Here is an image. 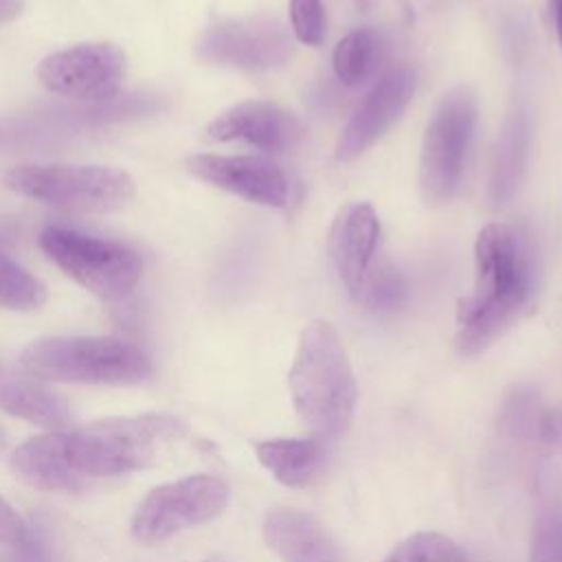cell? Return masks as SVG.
Listing matches in <instances>:
<instances>
[{
	"mask_svg": "<svg viewBox=\"0 0 562 562\" xmlns=\"http://www.w3.org/2000/svg\"><path fill=\"white\" fill-rule=\"evenodd\" d=\"M527 138H529L527 116L522 110H516L507 116L498 145L494 149L492 176H490V195L494 202H505L514 193L520 180L522 162H525Z\"/></svg>",
	"mask_w": 562,
	"mask_h": 562,
	"instance_id": "cell-19",
	"label": "cell"
},
{
	"mask_svg": "<svg viewBox=\"0 0 562 562\" xmlns=\"http://www.w3.org/2000/svg\"><path fill=\"white\" fill-rule=\"evenodd\" d=\"M259 463L285 487H307L325 465V441L318 437L266 439L255 443Z\"/></svg>",
	"mask_w": 562,
	"mask_h": 562,
	"instance_id": "cell-18",
	"label": "cell"
},
{
	"mask_svg": "<svg viewBox=\"0 0 562 562\" xmlns=\"http://www.w3.org/2000/svg\"><path fill=\"white\" fill-rule=\"evenodd\" d=\"M9 463L24 483L44 492H81L88 487V476L68 463L66 432L29 439L13 452Z\"/></svg>",
	"mask_w": 562,
	"mask_h": 562,
	"instance_id": "cell-16",
	"label": "cell"
},
{
	"mask_svg": "<svg viewBox=\"0 0 562 562\" xmlns=\"http://www.w3.org/2000/svg\"><path fill=\"white\" fill-rule=\"evenodd\" d=\"M24 9V0H0V24L15 20Z\"/></svg>",
	"mask_w": 562,
	"mask_h": 562,
	"instance_id": "cell-27",
	"label": "cell"
},
{
	"mask_svg": "<svg viewBox=\"0 0 562 562\" xmlns=\"http://www.w3.org/2000/svg\"><path fill=\"white\" fill-rule=\"evenodd\" d=\"M42 380L81 384H136L149 378L147 353L116 336H55L31 342L20 358Z\"/></svg>",
	"mask_w": 562,
	"mask_h": 562,
	"instance_id": "cell-4",
	"label": "cell"
},
{
	"mask_svg": "<svg viewBox=\"0 0 562 562\" xmlns=\"http://www.w3.org/2000/svg\"><path fill=\"white\" fill-rule=\"evenodd\" d=\"M40 246L70 279L103 301L125 299L143 277V257L123 241L48 226L40 233Z\"/></svg>",
	"mask_w": 562,
	"mask_h": 562,
	"instance_id": "cell-6",
	"label": "cell"
},
{
	"mask_svg": "<svg viewBox=\"0 0 562 562\" xmlns=\"http://www.w3.org/2000/svg\"><path fill=\"white\" fill-rule=\"evenodd\" d=\"M125 53L110 42L77 44L42 59L37 79L48 92L77 101L112 99L125 79Z\"/></svg>",
	"mask_w": 562,
	"mask_h": 562,
	"instance_id": "cell-9",
	"label": "cell"
},
{
	"mask_svg": "<svg viewBox=\"0 0 562 562\" xmlns=\"http://www.w3.org/2000/svg\"><path fill=\"white\" fill-rule=\"evenodd\" d=\"M2 182L18 195L75 213H112L134 198L132 176L108 165H18Z\"/></svg>",
	"mask_w": 562,
	"mask_h": 562,
	"instance_id": "cell-5",
	"label": "cell"
},
{
	"mask_svg": "<svg viewBox=\"0 0 562 562\" xmlns=\"http://www.w3.org/2000/svg\"><path fill=\"white\" fill-rule=\"evenodd\" d=\"M4 446H7V435H4V430L0 428V452L4 450Z\"/></svg>",
	"mask_w": 562,
	"mask_h": 562,
	"instance_id": "cell-29",
	"label": "cell"
},
{
	"mask_svg": "<svg viewBox=\"0 0 562 562\" xmlns=\"http://www.w3.org/2000/svg\"><path fill=\"white\" fill-rule=\"evenodd\" d=\"M380 239V220L369 202L345 204L329 228V255L338 279L351 296L360 294L371 272Z\"/></svg>",
	"mask_w": 562,
	"mask_h": 562,
	"instance_id": "cell-14",
	"label": "cell"
},
{
	"mask_svg": "<svg viewBox=\"0 0 562 562\" xmlns=\"http://www.w3.org/2000/svg\"><path fill=\"white\" fill-rule=\"evenodd\" d=\"M46 285L0 252V307L37 310L46 303Z\"/></svg>",
	"mask_w": 562,
	"mask_h": 562,
	"instance_id": "cell-21",
	"label": "cell"
},
{
	"mask_svg": "<svg viewBox=\"0 0 562 562\" xmlns=\"http://www.w3.org/2000/svg\"><path fill=\"white\" fill-rule=\"evenodd\" d=\"M200 59L241 70H270L292 55L288 31L272 18H233L209 26L198 40Z\"/></svg>",
	"mask_w": 562,
	"mask_h": 562,
	"instance_id": "cell-10",
	"label": "cell"
},
{
	"mask_svg": "<svg viewBox=\"0 0 562 562\" xmlns=\"http://www.w3.org/2000/svg\"><path fill=\"white\" fill-rule=\"evenodd\" d=\"M551 11H553V20H555L558 40H560V46H562V0H551Z\"/></svg>",
	"mask_w": 562,
	"mask_h": 562,
	"instance_id": "cell-28",
	"label": "cell"
},
{
	"mask_svg": "<svg viewBox=\"0 0 562 562\" xmlns=\"http://www.w3.org/2000/svg\"><path fill=\"white\" fill-rule=\"evenodd\" d=\"M0 408L26 422L61 428L70 422L68 400L29 371L0 364Z\"/></svg>",
	"mask_w": 562,
	"mask_h": 562,
	"instance_id": "cell-17",
	"label": "cell"
},
{
	"mask_svg": "<svg viewBox=\"0 0 562 562\" xmlns=\"http://www.w3.org/2000/svg\"><path fill=\"white\" fill-rule=\"evenodd\" d=\"M231 498L228 483L213 474H193L154 487L132 518V533L143 544L162 542L182 529L217 518Z\"/></svg>",
	"mask_w": 562,
	"mask_h": 562,
	"instance_id": "cell-8",
	"label": "cell"
},
{
	"mask_svg": "<svg viewBox=\"0 0 562 562\" xmlns=\"http://www.w3.org/2000/svg\"><path fill=\"white\" fill-rule=\"evenodd\" d=\"M386 57V44L373 29L349 31L334 48V72L345 86H360L378 72Z\"/></svg>",
	"mask_w": 562,
	"mask_h": 562,
	"instance_id": "cell-20",
	"label": "cell"
},
{
	"mask_svg": "<svg viewBox=\"0 0 562 562\" xmlns=\"http://www.w3.org/2000/svg\"><path fill=\"white\" fill-rule=\"evenodd\" d=\"M362 2H364V0H362Z\"/></svg>",
	"mask_w": 562,
	"mask_h": 562,
	"instance_id": "cell-31",
	"label": "cell"
},
{
	"mask_svg": "<svg viewBox=\"0 0 562 562\" xmlns=\"http://www.w3.org/2000/svg\"><path fill=\"white\" fill-rule=\"evenodd\" d=\"M206 136L215 143H246L263 151H285L305 136L303 121L272 101H241L206 125Z\"/></svg>",
	"mask_w": 562,
	"mask_h": 562,
	"instance_id": "cell-13",
	"label": "cell"
},
{
	"mask_svg": "<svg viewBox=\"0 0 562 562\" xmlns=\"http://www.w3.org/2000/svg\"><path fill=\"white\" fill-rule=\"evenodd\" d=\"M474 121L476 99L465 86L450 90L435 108L419 154V187L428 202H446L454 195Z\"/></svg>",
	"mask_w": 562,
	"mask_h": 562,
	"instance_id": "cell-7",
	"label": "cell"
},
{
	"mask_svg": "<svg viewBox=\"0 0 562 562\" xmlns=\"http://www.w3.org/2000/svg\"><path fill=\"white\" fill-rule=\"evenodd\" d=\"M263 540L283 562H347L329 531L301 509L279 507L268 512Z\"/></svg>",
	"mask_w": 562,
	"mask_h": 562,
	"instance_id": "cell-15",
	"label": "cell"
},
{
	"mask_svg": "<svg viewBox=\"0 0 562 562\" xmlns=\"http://www.w3.org/2000/svg\"><path fill=\"white\" fill-rule=\"evenodd\" d=\"M474 290L457 305L459 349L479 353L522 310L529 296V266L522 239L505 224H487L474 241Z\"/></svg>",
	"mask_w": 562,
	"mask_h": 562,
	"instance_id": "cell-1",
	"label": "cell"
},
{
	"mask_svg": "<svg viewBox=\"0 0 562 562\" xmlns=\"http://www.w3.org/2000/svg\"><path fill=\"white\" fill-rule=\"evenodd\" d=\"M187 169L211 187L261 206L283 209L290 202V180L285 171L263 156L195 154L187 158Z\"/></svg>",
	"mask_w": 562,
	"mask_h": 562,
	"instance_id": "cell-11",
	"label": "cell"
},
{
	"mask_svg": "<svg viewBox=\"0 0 562 562\" xmlns=\"http://www.w3.org/2000/svg\"><path fill=\"white\" fill-rule=\"evenodd\" d=\"M415 92V72L408 66L386 70L345 123L336 143V158L347 162L367 151L404 112Z\"/></svg>",
	"mask_w": 562,
	"mask_h": 562,
	"instance_id": "cell-12",
	"label": "cell"
},
{
	"mask_svg": "<svg viewBox=\"0 0 562 562\" xmlns=\"http://www.w3.org/2000/svg\"><path fill=\"white\" fill-rule=\"evenodd\" d=\"M529 562H562V509L549 507L536 518Z\"/></svg>",
	"mask_w": 562,
	"mask_h": 562,
	"instance_id": "cell-24",
	"label": "cell"
},
{
	"mask_svg": "<svg viewBox=\"0 0 562 562\" xmlns=\"http://www.w3.org/2000/svg\"><path fill=\"white\" fill-rule=\"evenodd\" d=\"M184 430L165 413L101 419L66 432V457L83 476L127 474L156 465Z\"/></svg>",
	"mask_w": 562,
	"mask_h": 562,
	"instance_id": "cell-3",
	"label": "cell"
},
{
	"mask_svg": "<svg viewBox=\"0 0 562 562\" xmlns=\"http://www.w3.org/2000/svg\"><path fill=\"white\" fill-rule=\"evenodd\" d=\"M382 562H470V558L452 538L437 531H417L402 540Z\"/></svg>",
	"mask_w": 562,
	"mask_h": 562,
	"instance_id": "cell-22",
	"label": "cell"
},
{
	"mask_svg": "<svg viewBox=\"0 0 562 562\" xmlns=\"http://www.w3.org/2000/svg\"><path fill=\"white\" fill-rule=\"evenodd\" d=\"M356 299L362 301L369 310L393 312L406 303L408 283L395 268L380 266L369 272Z\"/></svg>",
	"mask_w": 562,
	"mask_h": 562,
	"instance_id": "cell-23",
	"label": "cell"
},
{
	"mask_svg": "<svg viewBox=\"0 0 562 562\" xmlns=\"http://www.w3.org/2000/svg\"><path fill=\"white\" fill-rule=\"evenodd\" d=\"M290 395L312 437H342L353 422L358 386L345 345L329 321H310L288 373Z\"/></svg>",
	"mask_w": 562,
	"mask_h": 562,
	"instance_id": "cell-2",
	"label": "cell"
},
{
	"mask_svg": "<svg viewBox=\"0 0 562 562\" xmlns=\"http://www.w3.org/2000/svg\"><path fill=\"white\" fill-rule=\"evenodd\" d=\"M206 562H222V560H206Z\"/></svg>",
	"mask_w": 562,
	"mask_h": 562,
	"instance_id": "cell-30",
	"label": "cell"
},
{
	"mask_svg": "<svg viewBox=\"0 0 562 562\" xmlns=\"http://www.w3.org/2000/svg\"><path fill=\"white\" fill-rule=\"evenodd\" d=\"M26 536V525L18 516V512L0 496V542L2 544H20Z\"/></svg>",
	"mask_w": 562,
	"mask_h": 562,
	"instance_id": "cell-26",
	"label": "cell"
},
{
	"mask_svg": "<svg viewBox=\"0 0 562 562\" xmlns=\"http://www.w3.org/2000/svg\"><path fill=\"white\" fill-rule=\"evenodd\" d=\"M290 24L301 44L318 46L325 40L323 0H290Z\"/></svg>",
	"mask_w": 562,
	"mask_h": 562,
	"instance_id": "cell-25",
	"label": "cell"
}]
</instances>
